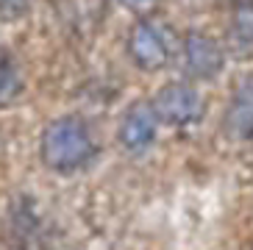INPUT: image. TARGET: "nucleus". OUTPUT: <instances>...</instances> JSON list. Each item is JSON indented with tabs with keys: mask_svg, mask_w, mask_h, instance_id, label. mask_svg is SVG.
<instances>
[{
	"mask_svg": "<svg viewBox=\"0 0 253 250\" xmlns=\"http://www.w3.org/2000/svg\"><path fill=\"white\" fill-rule=\"evenodd\" d=\"M23 73H20V64H17L8 53H0V109L17 103L20 95H23Z\"/></svg>",
	"mask_w": 253,
	"mask_h": 250,
	"instance_id": "nucleus-8",
	"label": "nucleus"
},
{
	"mask_svg": "<svg viewBox=\"0 0 253 250\" xmlns=\"http://www.w3.org/2000/svg\"><path fill=\"white\" fill-rule=\"evenodd\" d=\"M172 53H175V37L162 20H139L128 34V56L145 73L164 70Z\"/></svg>",
	"mask_w": 253,
	"mask_h": 250,
	"instance_id": "nucleus-2",
	"label": "nucleus"
},
{
	"mask_svg": "<svg viewBox=\"0 0 253 250\" xmlns=\"http://www.w3.org/2000/svg\"><path fill=\"white\" fill-rule=\"evenodd\" d=\"M228 50L237 59H253V3L239 6L228 25Z\"/></svg>",
	"mask_w": 253,
	"mask_h": 250,
	"instance_id": "nucleus-7",
	"label": "nucleus"
},
{
	"mask_svg": "<svg viewBox=\"0 0 253 250\" xmlns=\"http://www.w3.org/2000/svg\"><path fill=\"white\" fill-rule=\"evenodd\" d=\"M184 67L186 73L198 78V81H211L223 73L225 67V50L223 44L217 42L214 37H209L203 31H189L184 37Z\"/></svg>",
	"mask_w": 253,
	"mask_h": 250,
	"instance_id": "nucleus-4",
	"label": "nucleus"
},
{
	"mask_svg": "<svg viewBox=\"0 0 253 250\" xmlns=\"http://www.w3.org/2000/svg\"><path fill=\"white\" fill-rule=\"evenodd\" d=\"M223 133L231 142H253V75L237 81L223 114Z\"/></svg>",
	"mask_w": 253,
	"mask_h": 250,
	"instance_id": "nucleus-5",
	"label": "nucleus"
},
{
	"mask_svg": "<svg viewBox=\"0 0 253 250\" xmlns=\"http://www.w3.org/2000/svg\"><path fill=\"white\" fill-rule=\"evenodd\" d=\"M95 136L84 117L64 114L47 123L39 139V156L53 172H75L95 156Z\"/></svg>",
	"mask_w": 253,
	"mask_h": 250,
	"instance_id": "nucleus-1",
	"label": "nucleus"
},
{
	"mask_svg": "<svg viewBox=\"0 0 253 250\" xmlns=\"http://www.w3.org/2000/svg\"><path fill=\"white\" fill-rule=\"evenodd\" d=\"M123 6H128V8H145V6H150L153 0H120Z\"/></svg>",
	"mask_w": 253,
	"mask_h": 250,
	"instance_id": "nucleus-10",
	"label": "nucleus"
},
{
	"mask_svg": "<svg viewBox=\"0 0 253 250\" xmlns=\"http://www.w3.org/2000/svg\"><path fill=\"white\" fill-rule=\"evenodd\" d=\"M156 125H159V120L153 114V106L134 103L123 114V120H120V128H117L120 145L126 150H134V153L148 150L156 142Z\"/></svg>",
	"mask_w": 253,
	"mask_h": 250,
	"instance_id": "nucleus-6",
	"label": "nucleus"
},
{
	"mask_svg": "<svg viewBox=\"0 0 253 250\" xmlns=\"http://www.w3.org/2000/svg\"><path fill=\"white\" fill-rule=\"evenodd\" d=\"M150 106H153V114H156L159 123L181 128V125H192L203 117L206 100H203V95L195 86L172 81V83H164L159 89Z\"/></svg>",
	"mask_w": 253,
	"mask_h": 250,
	"instance_id": "nucleus-3",
	"label": "nucleus"
},
{
	"mask_svg": "<svg viewBox=\"0 0 253 250\" xmlns=\"http://www.w3.org/2000/svg\"><path fill=\"white\" fill-rule=\"evenodd\" d=\"M34 0H0V22H17L28 17Z\"/></svg>",
	"mask_w": 253,
	"mask_h": 250,
	"instance_id": "nucleus-9",
	"label": "nucleus"
}]
</instances>
